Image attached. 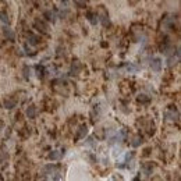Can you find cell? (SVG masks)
Instances as JSON below:
<instances>
[{"instance_id":"obj_7","label":"cell","mask_w":181,"mask_h":181,"mask_svg":"<svg viewBox=\"0 0 181 181\" xmlns=\"http://www.w3.org/2000/svg\"><path fill=\"white\" fill-rule=\"evenodd\" d=\"M27 116H28V118H35V116H36L35 106H29V107L27 109Z\"/></svg>"},{"instance_id":"obj_11","label":"cell","mask_w":181,"mask_h":181,"mask_svg":"<svg viewBox=\"0 0 181 181\" xmlns=\"http://www.w3.org/2000/svg\"><path fill=\"white\" fill-rule=\"evenodd\" d=\"M164 116H166V118H167V120H177V118H178V114H174V112H166V114H164Z\"/></svg>"},{"instance_id":"obj_17","label":"cell","mask_w":181,"mask_h":181,"mask_svg":"<svg viewBox=\"0 0 181 181\" xmlns=\"http://www.w3.org/2000/svg\"><path fill=\"white\" fill-rule=\"evenodd\" d=\"M24 77L27 78V80L31 77V68L28 67V66H25V67H24Z\"/></svg>"},{"instance_id":"obj_6","label":"cell","mask_w":181,"mask_h":181,"mask_svg":"<svg viewBox=\"0 0 181 181\" xmlns=\"http://www.w3.org/2000/svg\"><path fill=\"white\" fill-rule=\"evenodd\" d=\"M86 17H88V20H89V23L92 24V25H96L98 21H99V20H98V15L93 14V13H88L86 14Z\"/></svg>"},{"instance_id":"obj_9","label":"cell","mask_w":181,"mask_h":181,"mask_svg":"<svg viewBox=\"0 0 181 181\" xmlns=\"http://www.w3.org/2000/svg\"><path fill=\"white\" fill-rule=\"evenodd\" d=\"M28 42H29L31 45H38L39 38H38L36 35H34V34H29V35H28Z\"/></svg>"},{"instance_id":"obj_10","label":"cell","mask_w":181,"mask_h":181,"mask_svg":"<svg viewBox=\"0 0 181 181\" xmlns=\"http://www.w3.org/2000/svg\"><path fill=\"white\" fill-rule=\"evenodd\" d=\"M36 74H38L39 78H43V75H45V67L43 66H36Z\"/></svg>"},{"instance_id":"obj_18","label":"cell","mask_w":181,"mask_h":181,"mask_svg":"<svg viewBox=\"0 0 181 181\" xmlns=\"http://www.w3.org/2000/svg\"><path fill=\"white\" fill-rule=\"evenodd\" d=\"M138 100H139V102H144V103H148V102H149V98L146 95H139L138 96Z\"/></svg>"},{"instance_id":"obj_21","label":"cell","mask_w":181,"mask_h":181,"mask_svg":"<svg viewBox=\"0 0 181 181\" xmlns=\"http://www.w3.org/2000/svg\"><path fill=\"white\" fill-rule=\"evenodd\" d=\"M7 159H9V155L3 153L1 156H0V163H4V160H7Z\"/></svg>"},{"instance_id":"obj_15","label":"cell","mask_w":181,"mask_h":181,"mask_svg":"<svg viewBox=\"0 0 181 181\" xmlns=\"http://www.w3.org/2000/svg\"><path fill=\"white\" fill-rule=\"evenodd\" d=\"M131 144H132V146H139V145L142 144V136H136Z\"/></svg>"},{"instance_id":"obj_14","label":"cell","mask_w":181,"mask_h":181,"mask_svg":"<svg viewBox=\"0 0 181 181\" xmlns=\"http://www.w3.org/2000/svg\"><path fill=\"white\" fill-rule=\"evenodd\" d=\"M45 17L47 18V20H50V21H54V20H56V15H54V13H52V11H46Z\"/></svg>"},{"instance_id":"obj_3","label":"cell","mask_w":181,"mask_h":181,"mask_svg":"<svg viewBox=\"0 0 181 181\" xmlns=\"http://www.w3.org/2000/svg\"><path fill=\"white\" fill-rule=\"evenodd\" d=\"M34 25H35V28H38V29H39V31H42V32H47V29H49V28H47V25H46L43 21H39V20H36Z\"/></svg>"},{"instance_id":"obj_8","label":"cell","mask_w":181,"mask_h":181,"mask_svg":"<svg viewBox=\"0 0 181 181\" xmlns=\"http://www.w3.org/2000/svg\"><path fill=\"white\" fill-rule=\"evenodd\" d=\"M3 34H4V36L6 38H9V39H11V41H13L14 39V32L11 31V29H10V28H3Z\"/></svg>"},{"instance_id":"obj_12","label":"cell","mask_w":181,"mask_h":181,"mask_svg":"<svg viewBox=\"0 0 181 181\" xmlns=\"http://www.w3.org/2000/svg\"><path fill=\"white\" fill-rule=\"evenodd\" d=\"M49 158L52 159V160H57V159L61 158V152H57V150H53L52 153L49 155Z\"/></svg>"},{"instance_id":"obj_22","label":"cell","mask_w":181,"mask_h":181,"mask_svg":"<svg viewBox=\"0 0 181 181\" xmlns=\"http://www.w3.org/2000/svg\"><path fill=\"white\" fill-rule=\"evenodd\" d=\"M74 1H75L80 7H84V6H85V0H74Z\"/></svg>"},{"instance_id":"obj_4","label":"cell","mask_w":181,"mask_h":181,"mask_svg":"<svg viewBox=\"0 0 181 181\" xmlns=\"http://www.w3.org/2000/svg\"><path fill=\"white\" fill-rule=\"evenodd\" d=\"M124 67H126L127 71H130V72L139 71V67H138V66H135L134 63H126V64H124Z\"/></svg>"},{"instance_id":"obj_13","label":"cell","mask_w":181,"mask_h":181,"mask_svg":"<svg viewBox=\"0 0 181 181\" xmlns=\"http://www.w3.org/2000/svg\"><path fill=\"white\" fill-rule=\"evenodd\" d=\"M80 70H81V66H80L78 63L72 64V67H71V72H72V74H78V72H80Z\"/></svg>"},{"instance_id":"obj_23","label":"cell","mask_w":181,"mask_h":181,"mask_svg":"<svg viewBox=\"0 0 181 181\" xmlns=\"http://www.w3.org/2000/svg\"><path fill=\"white\" fill-rule=\"evenodd\" d=\"M86 142H88L89 145H95V142H93V138H92V136H90V138H88V141H86Z\"/></svg>"},{"instance_id":"obj_1","label":"cell","mask_w":181,"mask_h":181,"mask_svg":"<svg viewBox=\"0 0 181 181\" xmlns=\"http://www.w3.org/2000/svg\"><path fill=\"white\" fill-rule=\"evenodd\" d=\"M150 68H152L153 71H156V72L160 71V70H162V60L158 59V57L153 59L152 60V63H150Z\"/></svg>"},{"instance_id":"obj_20","label":"cell","mask_w":181,"mask_h":181,"mask_svg":"<svg viewBox=\"0 0 181 181\" xmlns=\"http://www.w3.org/2000/svg\"><path fill=\"white\" fill-rule=\"evenodd\" d=\"M102 23H103L104 27H107L109 24H110V20H109L107 15H103V17H102Z\"/></svg>"},{"instance_id":"obj_5","label":"cell","mask_w":181,"mask_h":181,"mask_svg":"<svg viewBox=\"0 0 181 181\" xmlns=\"http://www.w3.org/2000/svg\"><path fill=\"white\" fill-rule=\"evenodd\" d=\"M152 163H146V164H144L142 166V170H144V174L145 176H150L152 174Z\"/></svg>"},{"instance_id":"obj_16","label":"cell","mask_w":181,"mask_h":181,"mask_svg":"<svg viewBox=\"0 0 181 181\" xmlns=\"http://www.w3.org/2000/svg\"><path fill=\"white\" fill-rule=\"evenodd\" d=\"M4 106H6V109H13L15 106V100H6Z\"/></svg>"},{"instance_id":"obj_2","label":"cell","mask_w":181,"mask_h":181,"mask_svg":"<svg viewBox=\"0 0 181 181\" xmlns=\"http://www.w3.org/2000/svg\"><path fill=\"white\" fill-rule=\"evenodd\" d=\"M86 134H88V127H86V126H81L80 128H78L75 138H77V139H80V138H85Z\"/></svg>"},{"instance_id":"obj_19","label":"cell","mask_w":181,"mask_h":181,"mask_svg":"<svg viewBox=\"0 0 181 181\" xmlns=\"http://www.w3.org/2000/svg\"><path fill=\"white\" fill-rule=\"evenodd\" d=\"M0 20H1L3 23H9V15L6 13H0Z\"/></svg>"}]
</instances>
